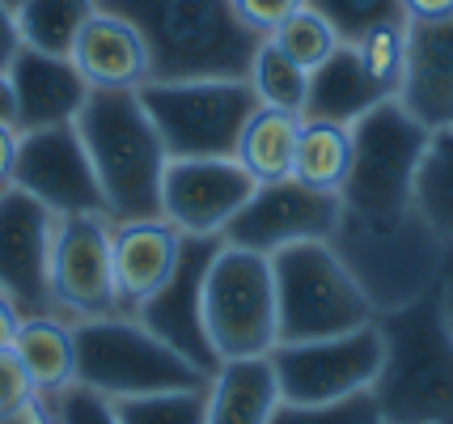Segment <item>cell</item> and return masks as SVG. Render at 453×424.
Listing matches in <instances>:
<instances>
[{
    "label": "cell",
    "instance_id": "16",
    "mask_svg": "<svg viewBox=\"0 0 453 424\" xmlns=\"http://www.w3.org/2000/svg\"><path fill=\"white\" fill-rule=\"evenodd\" d=\"M258 182L234 158L170 162L161 182V217L182 238H225V229L255 196Z\"/></svg>",
    "mask_w": 453,
    "mask_h": 424
},
{
    "label": "cell",
    "instance_id": "6",
    "mask_svg": "<svg viewBox=\"0 0 453 424\" xmlns=\"http://www.w3.org/2000/svg\"><path fill=\"white\" fill-rule=\"evenodd\" d=\"M433 132L407 115L398 98L352 123V166L339 200L356 217H403L415 208V174Z\"/></svg>",
    "mask_w": 453,
    "mask_h": 424
},
{
    "label": "cell",
    "instance_id": "27",
    "mask_svg": "<svg viewBox=\"0 0 453 424\" xmlns=\"http://www.w3.org/2000/svg\"><path fill=\"white\" fill-rule=\"evenodd\" d=\"M415 208L453 255V127L433 132L428 141V153L415 174Z\"/></svg>",
    "mask_w": 453,
    "mask_h": 424
},
{
    "label": "cell",
    "instance_id": "7",
    "mask_svg": "<svg viewBox=\"0 0 453 424\" xmlns=\"http://www.w3.org/2000/svg\"><path fill=\"white\" fill-rule=\"evenodd\" d=\"M73 343H77V386L98 390L111 404L208 382L196 365L182 361L170 343H161L136 314L73 323Z\"/></svg>",
    "mask_w": 453,
    "mask_h": 424
},
{
    "label": "cell",
    "instance_id": "23",
    "mask_svg": "<svg viewBox=\"0 0 453 424\" xmlns=\"http://www.w3.org/2000/svg\"><path fill=\"white\" fill-rule=\"evenodd\" d=\"M13 357L39 399H51L59 390L77 386V343H73L68 319H56V314L21 319L18 335H13Z\"/></svg>",
    "mask_w": 453,
    "mask_h": 424
},
{
    "label": "cell",
    "instance_id": "5",
    "mask_svg": "<svg viewBox=\"0 0 453 424\" xmlns=\"http://www.w3.org/2000/svg\"><path fill=\"white\" fill-rule=\"evenodd\" d=\"M276 343L335 340L377 319L331 243H296L272 255Z\"/></svg>",
    "mask_w": 453,
    "mask_h": 424
},
{
    "label": "cell",
    "instance_id": "29",
    "mask_svg": "<svg viewBox=\"0 0 453 424\" xmlns=\"http://www.w3.org/2000/svg\"><path fill=\"white\" fill-rule=\"evenodd\" d=\"M119 424H203L208 416V382L182 386V390H157L136 399H115Z\"/></svg>",
    "mask_w": 453,
    "mask_h": 424
},
{
    "label": "cell",
    "instance_id": "22",
    "mask_svg": "<svg viewBox=\"0 0 453 424\" xmlns=\"http://www.w3.org/2000/svg\"><path fill=\"white\" fill-rule=\"evenodd\" d=\"M280 407V386L267 357L225 361L208 378V416L203 424H272Z\"/></svg>",
    "mask_w": 453,
    "mask_h": 424
},
{
    "label": "cell",
    "instance_id": "10",
    "mask_svg": "<svg viewBox=\"0 0 453 424\" xmlns=\"http://www.w3.org/2000/svg\"><path fill=\"white\" fill-rule=\"evenodd\" d=\"M267 361H272V374H276L280 404L314 407L365 395L377 382V369H381L377 319L369 327H360V331L335 335V340L276 343L267 352Z\"/></svg>",
    "mask_w": 453,
    "mask_h": 424
},
{
    "label": "cell",
    "instance_id": "8",
    "mask_svg": "<svg viewBox=\"0 0 453 424\" xmlns=\"http://www.w3.org/2000/svg\"><path fill=\"white\" fill-rule=\"evenodd\" d=\"M170 162L234 158L246 119L258 111L250 81H149L136 89Z\"/></svg>",
    "mask_w": 453,
    "mask_h": 424
},
{
    "label": "cell",
    "instance_id": "21",
    "mask_svg": "<svg viewBox=\"0 0 453 424\" xmlns=\"http://www.w3.org/2000/svg\"><path fill=\"white\" fill-rule=\"evenodd\" d=\"M390 98L395 94L365 73V64H360V56H356L352 47L339 42L335 56L310 73V94H305L301 119L352 127L360 115H369L373 106H381V102H390Z\"/></svg>",
    "mask_w": 453,
    "mask_h": 424
},
{
    "label": "cell",
    "instance_id": "3",
    "mask_svg": "<svg viewBox=\"0 0 453 424\" xmlns=\"http://www.w3.org/2000/svg\"><path fill=\"white\" fill-rule=\"evenodd\" d=\"M73 123L98 174L106 221L123 225L161 217V182L170 158L136 89H89Z\"/></svg>",
    "mask_w": 453,
    "mask_h": 424
},
{
    "label": "cell",
    "instance_id": "13",
    "mask_svg": "<svg viewBox=\"0 0 453 424\" xmlns=\"http://www.w3.org/2000/svg\"><path fill=\"white\" fill-rule=\"evenodd\" d=\"M9 187L35 196L56 217H85V212L106 217L98 174H94V162L85 153L77 123L18 132V162H13Z\"/></svg>",
    "mask_w": 453,
    "mask_h": 424
},
{
    "label": "cell",
    "instance_id": "15",
    "mask_svg": "<svg viewBox=\"0 0 453 424\" xmlns=\"http://www.w3.org/2000/svg\"><path fill=\"white\" fill-rule=\"evenodd\" d=\"M217 251L220 238H187L174 276L136 310L140 323L161 343H170L182 361L196 365L203 378H212L220 369L217 352L203 335V281H208V267L217 259Z\"/></svg>",
    "mask_w": 453,
    "mask_h": 424
},
{
    "label": "cell",
    "instance_id": "24",
    "mask_svg": "<svg viewBox=\"0 0 453 424\" xmlns=\"http://www.w3.org/2000/svg\"><path fill=\"white\" fill-rule=\"evenodd\" d=\"M296 136H301V115L288 111H272L258 106L246 119L242 136H237L234 162L263 187V182L293 179V158H296Z\"/></svg>",
    "mask_w": 453,
    "mask_h": 424
},
{
    "label": "cell",
    "instance_id": "9",
    "mask_svg": "<svg viewBox=\"0 0 453 424\" xmlns=\"http://www.w3.org/2000/svg\"><path fill=\"white\" fill-rule=\"evenodd\" d=\"M203 335L220 365L276 348V281L267 255L220 243L203 281Z\"/></svg>",
    "mask_w": 453,
    "mask_h": 424
},
{
    "label": "cell",
    "instance_id": "43",
    "mask_svg": "<svg viewBox=\"0 0 453 424\" xmlns=\"http://www.w3.org/2000/svg\"><path fill=\"white\" fill-rule=\"evenodd\" d=\"M441 302H445V314L453 323V255H445V267H441Z\"/></svg>",
    "mask_w": 453,
    "mask_h": 424
},
{
    "label": "cell",
    "instance_id": "34",
    "mask_svg": "<svg viewBox=\"0 0 453 424\" xmlns=\"http://www.w3.org/2000/svg\"><path fill=\"white\" fill-rule=\"evenodd\" d=\"M47 407H51L56 424H119L115 404L102 399L98 390H89V386H68V390H59V395L47 399Z\"/></svg>",
    "mask_w": 453,
    "mask_h": 424
},
{
    "label": "cell",
    "instance_id": "35",
    "mask_svg": "<svg viewBox=\"0 0 453 424\" xmlns=\"http://www.w3.org/2000/svg\"><path fill=\"white\" fill-rule=\"evenodd\" d=\"M301 4H305V0H234V13H237V21H242L250 35L267 39L280 21L293 18Z\"/></svg>",
    "mask_w": 453,
    "mask_h": 424
},
{
    "label": "cell",
    "instance_id": "1",
    "mask_svg": "<svg viewBox=\"0 0 453 424\" xmlns=\"http://www.w3.org/2000/svg\"><path fill=\"white\" fill-rule=\"evenodd\" d=\"M136 26L149 51V81H242L258 51L234 0H98Z\"/></svg>",
    "mask_w": 453,
    "mask_h": 424
},
{
    "label": "cell",
    "instance_id": "14",
    "mask_svg": "<svg viewBox=\"0 0 453 424\" xmlns=\"http://www.w3.org/2000/svg\"><path fill=\"white\" fill-rule=\"evenodd\" d=\"M56 221V212L35 196H26L18 187H0V293L26 319L56 314V302H51Z\"/></svg>",
    "mask_w": 453,
    "mask_h": 424
},
{
    "label": "cell",
    "instance_id": "2",
    "mask_svg": "<svg viewBox=\"0 0 453 424\" xmlns=\"http://www.w3.org/2000/svg\"><path fill=\"white\" fill-rule=\"evenodd\" d=\"M381 369L369 386L381 424H453V323L433 293L377 314Z\"/></svg>",
    "mask_w": 453,
    "mask_h": 424
},
{
    "label": "cell",
    "instance_id": "17",
    "mask_svg": "<svg viewBox=\"0 0 453 424\" xmlns=\"http://www.w3.org/2000/svg\"><path fill=\"white\" fill-rule=\"evenodd\" d=\"M398 102L428 132L453 127V18L433 26L407 21V64Z\"/></svg>",
    "mask_w": 453,
    "mask_h": 424
},
{
    "label": "cell",
    "instance_id": "26",
    "mask_svg": "<svg viewBox=\"0 0 453 424\" xmlns=\"http://www.w3.org/2000/svg\"><path fill=\"white\" fill-rule=\"evenodd\" d=\"M94 13L98 0H26L18 9L21 42L42 56H73V42Z\"/></svg>",
    "mask_w": 453,
    "mask_h": 424
},
{
    "label": "cell",
    "instance_id": "39",
    "mask_svg": "<svg viewBox=\"0 0 453 424\" xmlns=\"http://www.w3.org/2000/svg\"><path fill=\"white\" fill-rule=\"evenodd\" d=\"M0 424H56V416H51L47 399L30 395L26 404H18L13 412H4V416H0Z\"/></svg>",
    "mask_w": 453,
    "mask_h": 424
},
{
    "label": "cell",
    "instance_id": "33",
    "mask_svg": "<svg viewBox=\"0 0 453 424\" xmlns=\"http://www.w3.org/2000/svg\"><path fill=\"white\" fill-rule=\"evenodd\" d=\"M272 424H381L373 395H352V399H339V404H314V407H296V404H280Z\"/></svg>",
    "mask_w": 453,
    "mask_h": 424
},
{
    "label": "cell",
    "instance_id": "11",
    "mask_svg": "<svg viewBox=\"0 0 453 424\" xmlns=\"http://www.w3.org/2000/svg\"><path fill=\"white\" fill-rule=\"evenodd\" d=\"M51 302L68 323L123 314L111 259V221L98 212L59 217L51 238Z\"/></svg>",
    "mask_w": 453,
    "mask_h": 424
},
{
    "label": "cell",
    "instance_id": "36",
    "mask_svg": "<svg viewBox=\"0 0 453 424\" xmlns=\"http://www.w3.org/2000/svg\"><path fill=\"white\" fill-rule=\"evenodd\" d=\"M30 395H35V390H30V378L21 374L13 348H0V416L13 412L18 404H26Z\"/></svg>",
    "mask_w": 453,
    "mask_h": 424
},
{
    "label": "cell",
    "instance_id": "40",
    "mask_svg": "<svg viewBox=\"0 0 453 424\" xmlns=\"http://www.w3.org/2000/svg\"><path fill=\"white\" fill-rule=\"evenodd\" d=\"M13 162H18V132L0 127V187H9L13 179Z\"/></svg>",
    "mask_w": 453,
    "mask_h": 424
},
{
    "label": "cell",
    "instance_id": "37",
    "mask_svg": "<svg viewBox=\"0 0 453 424\" xmlns=\"http://www.w3.org/2000/svg\"><path fill=\"white\" fill-rule=\"evenodd\" d=\"M403 18L411 26H433L453 18V0H403Z\"/></svg>",
    "mask_w": 453,
    "mask_h": 424
},
{
    "label": "cell",
    "instance_id": "18",
    "mask_svg": "<svg viewBox=\"0 0 453 424\" xmlns=\"http://www.w3.org/2000/svg\"><path fill=\"white\" fill-rule=\"evenodd\" d=\"M4 73L18 98V132L73 123L89 98V85L68 56H42L35 47H21Z\"/></svg>",
    "mask_w": 453,
    "mask_h": 424
},
{
    "label": "cell",
    "instance_id": "44",
    "mask_svg": "<svg viewBox=\"0 0 453 424\" xmlns=\"http://www.w3.org/2000/svg\"><path fill=\"white\" fill-rule=\"evenodd\" d=\"M0 4H4V9H13V13H18L21 4H26V0H0Z\"/></svg>",
    "mask_w": 453,
    "mask_h": 424
},
{
    "label": "cell",
    "instance_id": "28",
    "mask_svg": "<svg viewBox=\"0 0 453 424\" xmlns=\"http://www.w3.org/2000/svg\"><path fill=\"white\" fill-rule=\"evenodd\" d=\"M246 81L255 89L258 106H272V111H288V115H301L305 111V94H310V73L296 68L284 51H280L272 39L258 42L255 60H250V73Z\"/></svg>",
    "mask_w": 453,
    "mask_h": 424
},
{
    "label": "cell",
    "instance_id": "4",
    "mask_svg": "<svg viewBox=\"0 0 453 424\" xmlns=\"http://www.w3.org/2000/svg\"><path fill=\"white\" fill-rule=\"evenodd\" d=\"M331 251L348 267L356 289L369 297L373 314H390L398 305L433 293L449 255L433 234V225L419 217V208L403 217H356L343 208Z\"/></svg>",
    "mask_w": 453,
    "mask_h": 424
},
{
    "label": "cell",
    "instance_id": "31",
    "mask_svg": "<svg viewBox=\"0 0 453 424\" xmlns=\"http://www.w3.org/2000/svg\"><path fill=\"white\" fill-rule=\"evenodd\" d=\"M305 9H314L339 35V42L365 39L373 26H386V21H407L403 0H305Z\"/></svg>",
    "mask_w": 453,
    "mask_h": 424
},
{
    "label": "cell",
    "instance_id": "19",
    "mask_svg": "<svg viewBox=\"0 0 453 424\" xmlns=\"http://www.w3.org/2000/svg\"><path fill=\"white\" fill-rule=\"evenodd\" d=\"M182 243L187 238L165 217L111 225V259H115V289L123 314H136L174 276L178 259H182Z\"/></svg>",
    "mask_w": 453,
    "mask_h": 424
},
{
    "label": "cell",
    "instance_id": "30",
    "mask_svg": "<svg viewBox=\"0 0 453 424\" xmlns=\"http://www.w3.org/2000/svg\"><path fill=\"white\" fill-rule=\"evenodd\" d=\"M267 39L276 42V47L296 64V68H305V73H314L318 64H326L339 51V35L322 18H318L314 9H305V4H301L288 21H280Z\"/></svg>",
    "mask_w": 453,
    "mask_h": 424
},
{
    "label": "cell",
    "instance_id": "32",
    "mask_svg": "<svg viewBox=\"0 0 453 424\" xmlns=\"http://www.w3.org/2000/svg\"><path fill=\"white\" fill-rule=\"evenodd\" d=\"M365 73L373 77L377 85H386L398 98V85H403V64H407V21H386V26H373L365 39L348 42Z\"/></svg>",
    "mask_w": 453,
    "mask_h": 424
},
{
    "label": "cell",
    "instance_id": "42",
    "mask_svg": "<svg viewBox=\"0 0 453 424\" xmlns=\"http://www.w3.org/2000/svg\"><path fill=\"white\" fill-rule=\"evenodd\" d=\"M0 127H13L18 132V98H13L9 73H0Z\"/></svg>",
    "mask_w": 453,
    "mask_h": 424
},
{
    "label": "cell",
    "instance_id": "20",
    "mask_svg": "<svg viewBox=\"0 0 453 424\" xmlns=\"http://www.w3.org/2000/svg\"><path fill=\"white\" fill-rule=\"evenodd\" d=\"M68 60L77 64V73L85 77L89 89H140V85H149L144 39L136 35L132 21H123L119 13H106V9H98L85 21Z\"/></svg>",
    "mask_w": 453,
    "mask_h": 424
},
{
    "label": "cell",
    "instance_id": "12",
    "mask_svg": "<svg viewBox=\"0 0 453 424\" xmlns=\"http://www.w3.org/2000/svg\"><path fill=\"white\" fill-rule=\"evenodd\" d=\"M339 212H343V200L335 191H318V187H305L296 179L263 182L242 204V212L229 221L220 243L272 259L276 251L296 243H331Z\"/></svg>",
    "mask_w": 453,
    "mask_h": 424
},
{
    "label": "cell",
    "instance_id": "41",
    "mask_svg": "<svg viewBox=\"0 0 453 424\" xmlns=\"http://www.w3.org/2000/svg\"><path fill=\"white\" fill-rule=\"evenodd\" d=\"M21 319H26V314L0 293V348H13V335H18Z\"/></svg>",
    "mask_w": 453,
    "mask_h": 424
},
{
    "label": "cell",
    "instance_id": "38",
    "mask_svg": "<svg viewBox=\"0 0 453 424\" xmlns=\"http://www.w3.org/2000/svg\"><path fill=\"white\" fill-rule=\"evenodd\" d=\"M21 47L26 42H21V30H18V13L0 4V73L13 64V56H18Z\"/></svg>",
    "mask_w": 453,
    "mask_h": 424
},
{
    "label": "cell",
    "instance_id": "25",
    "mask_svg": "<svg viewBox=\"0 0 453 424\" xmlns=\"http://www.w3.org/2000/svg\"><path fill=\"white\" fill-rule=\"evenodd\" d=\"M352 166V127L339 123H318L301 119V136H296V158H293V179L318 191H335L348 179Z\"/></svg>",
    "mask_w": 453,
    "mask_h": 424
}]
</instances>
